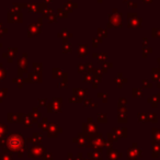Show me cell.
Masks as SVG:
<instances>
[]
</instances>
